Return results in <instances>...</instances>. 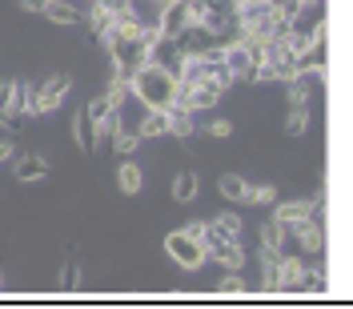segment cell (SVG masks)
<instances>
[{
  "label": "cell",
  "instance_id": "8992f818",
  "mask_svg": "<svg viewBox=\"0 0 353 309\" xmlns=\"http://www.w3.org/2000/svg\"><path fill=\"white\" fill-rule=\"evenodd\" d=\"M68 92H72V77H68V72H52V77L37 88V117H44V112H57L61 105H65Z\"/></svg>",
  "mask_w": 353,
  "mask_h": 309
},
{
  "label": "cell",
  "instance_id": "ffe728a7",
  "mask_svg": "<svg viewBox=\"0 0 353 309\" xmlns=\"http://www.w3.org/2000/svg\"><path fill=\"white\" fill-rule=\"evenodd\" d=\"M44 17H48L52 24H65V28H68V24H81V21H85V12H81L72 0H52V4L44 8Z\"/></svg>",
  "mask_w": 353,
  "mask_h": 309
},
{
  "label": "cell",
  "instance_id": "f1b7e54d",
  "mask_svg": "<svg viewBox=\"0 0 353 309\" xmlns=\"http://www.w3.org/2000/svg\"><path fill=\"white\" fill-rule=\"evenodd\" d=\"M77 289H81V265L65 261V269H61V293H77Z\"/></svg>",
  "mask_w": 353,
  "mask_h": 309
},
{
  "label": "cell",
  "instance_id": "d590c367",
  "mask_svg": "<svg viewBox=\"0 0 353 309\" xmlns=\"http://www.w3.org/2000/svg\"><path fill=\"white\" fill-rule=\"evenodd\" d=\"M0 289H4V277H0Z\"/></svg>",
  "mask_w": 353,
  "mask_h": 309
},
{
  "label": "cell",
  "instance_id": "6da1fadb",
  "mask_svg": "<svg viewBox=\"0 0 353 309\" xmlns=\"http://www.w3.org/2000/svg\"><path fill=\"white\" fill-rule=\"evenodd\" d=\"M153 28H141L137 21H117L101 37V44L109 48L112 57V72L117 77H125V81H132V72L145 65V57H149V44H153Z\"/></svg>",
  "mask_w": 353,
  "mask_h": 309
},
{
  "label": "cell",
  "instance_id": "44dd1931",
  "mask_svg": "<svg viewBox=\"0 0 353 309\" xmlns=\"http://www.w3.org/2000/svg\"><path fill=\"white\" fill-rule=\"evenodd\" d=\"M313 85H317V77H313V72H297V77H289V81H285L289 105H305L309 92H313Z\"/></svg>",
  "mask_w": 353,
  "mask_h": 309
},
{
  "label": "cell",
  "instance_id": "4fadbf2b",
  "mask_svg": "<svg viewBox=\"0 0 353 309\" xmlns=\"http://www.w3.org/2000/svg\"><path fill=\"white\" fill-rule=\"evenodd\" d=\"M12 173H17V181H44L48 177V157L44 153H17L12 157Z\"/></svg>",
  "mask_w": 353,
  "mask_h": 309
},
{
  "label": "cell",
  "instance_id": "277c9868",
  "mask_svg": "<svg viewBox=\"0 0 353 309\" xmlns=\"http://www.w3.org/2000/svg\"><path fill=\"white\" fill-rule=\"evenodd\" d=\"M88 121H92V129H97V141H112V132L121 129V109L109 101V92H97V97H88Z\"/></svg>",
  "mask_w": 353,
  "mask_h": 309
},
{
  "label": "cell",
  "instance_id": "7402d4cb",
  "mask_svg": "<svg viewBox=\"0 0 353 309\" xmlns=\"http://www.w3.org/2000/svg\"><path fill=\"white\" fill-rule=\"evenodd\" d=\"M193 117H197V112L169 109V137H181V141H193V132H197V125H193Z\"/></svg>",
  "mask_w": 353,
  "mask_h": 309
},
{
  "label": "cell",
  "instance_id": "4316f807",
  "mask_svg": "<svg viewBox=\"0 0 353 309\" xmlns=\"http://www.w3.org/2000/svg\"><path fill=\"white\" fill-rule=\"evenodd\" d=\"M217 293H225V297H241V293H249V286H245V277L237 273V269H225V277L217 281Z\"/></svg>",
  "mask_w": 353,
  "mask_h": 309
},
{
  "label": "cell",
  "instance_id": "2e32d148",
  "mask_svg": "<svg viewBox=\"0 0 353 309\" xmlns=\"http://www.w3.org/2000/svg\"><path fill=\"white\" fill-rule=\"evenodd\" d=\"M88 8H85V21H88V32H92V41H101V37H105V32H109L112 24V12L109 8H105V4H101V0H85Z\"/></svg>",
  "mask_w": 353,
  "mask_h": 309
},
{
  "label": "cell",
  "instance_id": "d6986e66",
  "mask_svg": "<svg viewBox=\"0 0 353 309\" xmlns=\"http://www.w3.org/2000/svg\"><path fill=\"white\" fill-rule=\"evenodd\" d=\"M72 141H77L85 153H97V129H92V121H88L85 109H77V117H72Z\"/></svg>",
  "mask_w": 353,
  "mask_h": 309
},
{
  "label": "cell",
  "instance_id": "7a4b0ae2",
  "mask_svg": "<svg viewBox=\"0 0 353 309\" xmlns=\"http://www.w3.org/2000/svg\"><path fill=\"white\" fill-rule=\"evenodd\" d=\"M132 97L145 105V109H169L173 105V92H176V81L165 72V68H157V65H141L137 72H132Z\"/></svg>",
  "mask_w": 353,
  "mask_h": 309
},
{
  "label": "cell",
  "instance_id": "603a6c76",
  "mask_svg": "<svg viewBox=\"0 0 353 309\" xmlns=\"http://www.w3.org/2000/svg\"><path fill=\"white\" fill-rule=\"evenodd\" d=\"M112 149H117V157H121V161H125V157H137V149H141V132L121 125V129L112 132Z\"/></svg>",
  "mask_w": 353,
  "mask_h": 309
},
{
  "label": "cell",
  "instance_id": "d6a6232c",
  "mask_svg": "<svg viewBox=\"0 0 353 309\" xmlns=\"http://www.w3.org/2000/svg\"><path fill=\"white\" fill-rule=\"evenodd\" d=\"M17 4H21L24 12H44V8H48L52 0H17Z\"/></svg>",
  "mask_w": 353,
  "mask_h": 309
},
{
  "label": "cell",
  "instance_id": "f546056e",
  "mask_svg": "<svg viewBox=\"0 0 353 309\" xmlns=\"http://www.w3.org/2000/svg\"><path fill=\"white\" fill-rule=\"evenodd\" d=\"M205 132H209V137H217V141H229V137H233V121H213Z\"/></svg>",
  "mask_w": 353,
  "mask_h": 309
},
{
  "label": "cell",
  "instance_id": "9a60e30c",
  "mask_svg": "<svg viewBox=\"0 0 353 309\" xmlns=\"http://www.w3.org/2000/svg\"><path fill=\"white\" fill-rule=\"evenodd\" d=\"M137 132H141V141H153V137H169V109H145L141 125H137Z\"/></svg>",
  "mask_w": 353,
  "mask_h": 309
},
{
  "label": "cell",
  "instance_id": "ac0fdd59",
  "mask_svg": "<svg viewBox=\"0 0 353 309\" xmlns=\"http://www.w3.org/2000/svg\"><path fill=\"white\" fill-rule=\"evenodd\" d=\"M197 193H201V181H197L193 169H185V173L173 177V201H176V205H193Z\"/></svg>",
  "mask_w": 353,
  "mask_h": 309
},
{
  "label": "cell",
  "instance_id": "83f0119b",
  "mask_svg": "<svg viewBox=\"0 0 353 309\" xmlns=\"http://www.w3.org/2000/svg\"><path fill=\"white\" fill-rule=\"evenodd\" d=\"M277 201V189L273 185H245L241 205H273Z\"/></svg>",
  "mask_w": 353,
  "mask_h": 309
},
{
  "label": "cell",
  "instance_id": "7c38bea8",
  "mask_svg": "<svg viewBox=\"0 0 353 309\" xmlns=\"http://www.w3.org/2000/svg\"><path fill=\"white\" fill-rule=\"evenodd\" d=\"M209 225V233H205V241H241V217L237 213H217L213 221H205Z\"/></svg>",
  "mask_w": 353,
  "mask_h": 309
},
{
  "label": "cell",
  "instance_id": "e575fe53",
  "mask_svg": "<svg viewBox=\"0 0 353 309\" xmlns=\"http://www.w3.org/2000/svg\"><path fill=\"white\" fill-rule=\"evenodd\" d=\"M0 129H4V132H17V117H12V112H4V109H0Z\"/></svg>",
  "mask_w": 353,
  "mask_h": 309
},
{
  "label": "cell",
  "instance_id": "8fae6325",
  "mask_svg": "<svg viewBox=\"0 0 353 309\" xmlns=\"http://www.w3.org/2000/svg\"><path fill=\"white\" fill-rule=\"evenodd\" d=\"M221 61H225V68H229L237 81H249V72H253V61H249V48H245L241 41L221 44Z\"/></svg>",
  "mask_w": 353,
  "mask_h": 309
},
{
  "label": "cell",
  "instance_id": "9c48e42d",
  "mask_svg": "<svg viewBox=\"0 0 353 309\" xmlns=\"http://www.w3.org/2000/svg\"><path fill=\"white\" fill-rule=\"evenodd\" d=\"M321 201V193H313V197H301V201H281L277 209H273V221L281 225V229H289V225H297V221H305L309 213H313V205Z\"/></svg>",
  "mask_w": 353,
  "mask_h": 309
},
{
  "label": "cell",
  "instance_id": "52a82bcc",
  "mask_svg": "<svg viewBox=\"0 0 353 309\" xmlns=\"http://www.w3.org/2000/svg\"><path fill=\"white\" fill-rule=\"evenodd\" d=\"M189 24H193V4H189V0H169V4L161 8L157 32H161V37H181Z\"/></svg>",
  "mask_w": 353,
  "mask_h": 309
},
{
  "label": "cell",
  "instance_id": "e0dca14e",
  "mask_svg": "<svg viewBox=\"0 0 353 309\" xmlns=\"http://www.w3.org/2000/svg\"><path fill=\"white\" fill-rule=\"evenodd\" d=\"M12 117H37V88L28 81H12Z\"/></svg>",
  "mask_w": 353,
  "mask_h": 309
},
{
  "label": "cell",
  "instance_id": "d4e9b609",
  "mask_svg": "<svg viewBox=\"0 0 353 309\" xmlns=\"http://www.w3.org/2000/svg\"><path fill=\"white\" fill-rule=\"evenodd\" d=\"M309 129V105H289L285 112V132L289 137H301Z\"/></svg>",
  "mask_w": 353,
  "mask_h": 309
},
{
  "label": "cell",
  "instance_id": "1f68e13d",
  "mask_svg": "<svg viewBox=\"0 0 353 309\" xmlns=\"http://www.w3.org/2000/svg\"><path fill=\"white\" fill-rule=\"evenodd\" d=\"M0 109L12 112V81H0Z\"/></svg>",
  "mask_w": 353,
  "mask_h": 309
},
{
  "label": "cell",
  "instance_id": "5bb4252c",
  "mask_svg": "<svg viewBox=\"0 0 353 309\" xmlns=\"http://www.w3.org/2000/svg\"><path fill=\"white\" fill-rule=\"evenodd\" d=\"M117 189H121L125 197H137V193L145 189V173H141V165H137L132 157H125V161L117 165Z\"/></svg>",
  "mask_w": 353,
  "mask_h": 309
},
{
  "label": "cell",
  "instance_id": "4dcf8cb0",
  "mask_svg": "<svg viewBox=\"0 0 353 309\" xmlns=\"http://www.w3.org/2000/svg\"><path fill=\"white\" fill-rule=\"evenodd\" d=\"M181 229H185L189 237H197V241H205V233H209V225H205V221H185Z\"/></svg>",
  "mask_w": 353,
  "mask_h": 309
},
{
  "label": "cell",
  "instance_id": "ba28073f",
  "mask_svg": "<svg viewBox=\"0 0 353 309\" xmlns=\"http://www.w3.org/2000/svg\"><path fill=\"white\" fill-rule=\"evenodd\" d=\"M301 273H305V261L285 249L277 257V293H301Z\"/></svg>",
  "mask_w": 353,
  "mask_h": 309
},
{
  "label": "cell",
  "instance_id": "30bf717a",
  "mask_svg": "<svg viewBox=\"0 0 353 309\" xmlns=\"http://www.w3.org/2000/svg\"><path fill=\"white\" fill-rule=\"evenodd\" d=\"M209 261H217L221 269H241L245 265V245L241 241H205Z\"/></svg>",
  "mask_w": 353,
  "mask_h": 309
},
{
  "label": "cell",
  "instance_id": "484cf974",
  "mask_svg": "<svg viewBox=\"0 0 353 309\" xmlns=\"http://www.w3.org/2000/svg\"><path fill=\"white\" fill-rule=\"evenodd\" d=\"M261 249H277V253H285V229H281L277 221H265L261 225Z\"/></svg>",
  "mask_w": 353,
  "mask_h": 309
},
{
  "label": "cell",
  "instance_id": "3957f363",
  "mask_svg": "<svg viewBox=\"0 0 353 309\" xmlns=\"http://www.w3.org/2000/svg\"><path fill=\"white\" fill-rule=\"evenodd\" d=\"M165 253H169V261H176L181 269H201V265L209 261V253H205V241L189 237L185 229H173V233L165 237Z\"/></svg>",
  "mask_w": 353,
  "mask_h": 309
},
{
  "label": "cell",
  "instance_id": "5b68a950",
  "mask_svg": "<svg viewBox=\"0 0 353 309\" xmlns=\"http://www.w3.org/2000/svg\"><path fill=\"white\" fill-rule=\"evenodd\" d=\"M145 65L165 68V72L176 81V77H181V65H185V52H181L176 37H161V32H157L153 44H149V57H145Z\"/></svg>",
  "mask_w": 353,
  "mask_h": 309
},
{
  "label": "cell",
  "instance_id": "836d02e7",
  "mask_svg": "<svg viewBox=\"0 0 353 309\" xmlns=\"http://www.w3.org/2000/svg\"><path fill=\"white\" fill-rule=\"evenodd\" d=\"M12 157H17V145L12 141H0V165H8Z\"/></svg>",
  "mask_w": 353,
  "mask_h": 309
},
{
  "label": "cell",
  "instance_id": "cb8c5ba5",
  "mask_svg": "<svg viewBox=\"0 0 353 309\" xmlns=\"http://www.w3.org/2000/svg\"><path fill=\"white\" fill-rule=\"evenodd\" d=\"M245 185H249V181H245V177H237V173L217 177V193L225 201H237V205H241V197H245Z\"/></svg>",
  "mask_w": 353,
  "mask_h": 309
}]
</instances>
